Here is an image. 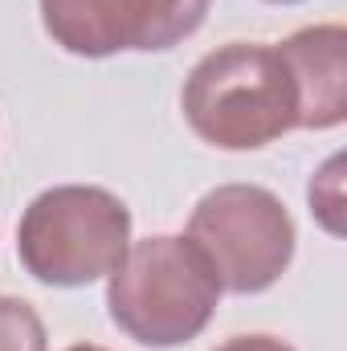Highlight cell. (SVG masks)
<instances>
[{
	"label": "cell",
	"instance_id": "5",
	"mask_svg": "<svg viewBox=\"0 0 347 351\" xmlns=\"http://www.w3.org/2000/svg\"><path fill=\"white\" fill-rule=\"evenodd\" d=\"M41 29L74 58L164 53L188 41L213 0H37Z\"/></svg>",
	"mask_w": 347,
	"mask_h": 351
},
{
	"label": "cell",
	"instance_id": "2",
	"mask_svg": "<svg viewBox=\"0 0 347 351\" xmlns=\"http://www.w3.org/2000/svg\"><path fill=\"white\" fill-rule=\"evenodd\" d=\"M221 282L208 258L172 233L127 245L123 262L106 274L110 323L139 348H184L217 315Z\"/></svg>",
	"mask_w": 347,
	"mask_h": 351
},
{
	"label": "cell",
	"instance_id": "10",
	"mask_svg": "<svg viewBox=\"0 0 347 351\" xmlns=\"http://www.w3.org/2000/svg\"><path fill=\"white\" fill-rule=\"evenodd\" d=\"M66 351H106V348H98V343H74V348H66Z\"/></svg>",
	"mask_w": 347,
	"mask_h": 351
},
{
	"label": "cell",
	"instance_id": "4",
	"mask_svg": "<svg viewBox=\"0 0 347 351\" xmlns=\"http://www.w3.org/2000/svg\"><path fill=\"white\" fill-rule=\"evenodd\" d=\"M188 241L208 258L221 290L265 294L294 262L290 208L261 184H217L188 217Z\"/></svg>",
	"mask_w": 347,
	"mask_h": 351
},
{
	"label": "cell",
	"instance_id": "3",
	"mask_svg": "<svg viewBox=\"0 0 347 351\" xmlns=\"http://www.w3.org/2000/svg\"><path fill=\"white\" fill-rule=\"evenodd\" d=\"M131 245V208L98 184H58L29 200L16 258L41 286L78 290L106 278Z\"/></svg>",
	"mask_w": 347,
	"mask_h": 351
},
{
	"label": "cell",
	"instance_id": "7",
	"mask_svg": "<svg viewBox=\"0 0 347 351\" xmlns=\"http://www.w3.org/2000/svg\"><path fill=\"white\" fill-rule=\"evenodd\" d=\"M0 351H49L45 323L33 302L0 294Z\"/></svg>",
	"mask_w": 347,
	"mask_h": 351
},
{
	"label": "cell",
	"instance_id": "1",
	"mask_svg": "<svg viewBox=\"0 0 347 351\" xmlns=\"http://www.w3.org/2000/svg\"><path fill=\"white\" fill-rule=\"evenodd\" d=\"M184 123L221 152H258L298 127V98L278 45L229 41L208 49L180 90Z\"/></svg>",
	"mask_w": 347,
	"mask_h": 351
},
{
	"label": "cell",
	"instance_id": "8",
	"mask_svg": "<svg viewBox=\"0 0 347 351\" xmlns=\"http://www.w3.org/2000/svg\"><path fill=\"white\" fill-rule=\"evenodd\" d=\"M307 200H311V213L315 221L331 233V237H344V156H331L315 180L307 188Z\"/></svg>",
	"mask_w": 347,
	"mask_h": 351
},
{
	"label": "cell",
	"instance_id": "6",
	"mask_svg": "<svg viewBox=\"0 0 347 351\" xmlns=\"http://www.w3.org/2000/svg\"><path fill=\"white\" fill-rule=\"evenodd\" d=\"M278 53L290 70L302 131H331L347 119V29L339 21L302 25Z\"/></svg>",
	"mask_w": 347,
	"mask_h": 351
},
{
	"label": "cell",
	"instance_id": "11",
	"mask_svg": "<svg viewBox=\"0 0 347 351\" xmlns=\"http://www.w3.org/2000/svg\"><path fill=\"white\" fill-rule=\"evenodd\" d=\"M265 4H302V0H265Z\"/></svg>",
	"mask_w": 347,
	"mask_h": 351
},
{
	"label": "cell",
	"instance_id": "9",
	"mask_svg": "<svg viewBox=\"0 0 347 351\" xmlns=\"http://www.w3.org/2000/svg\"><path fill=\"white\" fill-rule=\"evenodd\" d=\"M213 351H294V348L286 339H274V335H233Z\"/></svg>",
	"mask_w": 347,
	"mask_h": 351
}]
</instances>
